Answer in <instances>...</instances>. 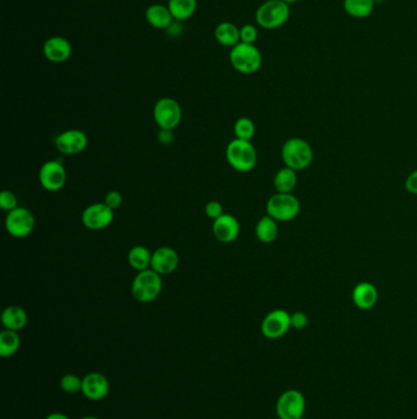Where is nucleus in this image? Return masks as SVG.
Wrapping results in <instances>:
<instances>
[{
    "mask_svg": "<svg viewBox=\"0 0 417 419\" xmlns=\"http://www.w3.org/2000/svg\"><path fill=\"white\" fill-rule=\"evenodd\" d=\"M282 160L285 167L299 172L311 166L313 150L311 145L301 138H291L282 148Z\"/></svg>",
    "mask_w": 417,
    "mask_h": 419,
    "instance_id": "obj_1",
    "label": "nucleus"
},
{
    "mask_svg": "<svg viewBox=\"0 0 417 419\" xmlns=\"http://www.w3.org/2000/svg\"><path fill=\"white\" fill-rule=\"evenodd\" d=\"M229 60L237 72L250 75L261 69L263 58L255 44L240 42L230 49Z\"/></svg>",
    "mask_w": 417,
    "mask_h": 419,
    "instance_id": "obj_2",
    "label": "nucleus"
},
{
    "mask_svg": "<svg viewBox=\"0 0 417 419\" xmlns=\"http://www.w3.org/2000/svg\"><path fill=\"white\" fill-rule=\"evenodd\" d=\"M227 161L235 171L246 173L256 167L257 151L251 141L234 138L225 150Z\"/></svg>",
    "mask_w": 417,
    "mask_h": 419,
    "instance_id": "obj_3",
    "label": "nucleus"
},
{
    "mask_svg": "<svg viewBox=\"0 0 417 419\" xmlns=\"http://www.w3.org/2000/svg\"><path fill=\"white\" fill-rule=\"evenodd\" d=\"M290 18V5L283 0H267L258 6L255 19L260 27L265 30L279 29Z\"/></svg>",
    "mask_w": 417,
    "mask_h": 419,
    "instance_id": "obj_4",
    "label": "nucleus"
},
{
    "mask_svg": "<svg viewBox=\"0 0 417 419\" xmlns=\"http://www.w3.org/2000/svg\"><path fill=\"white\" fill-rule=\"evenodd\" d=\"M161 276L152 269L138 272L131 285L133 297L140 303H151L156 300L161 295Z\"/></svg>",
    "mask_w": 417,
    "mask_h": 419,
    "instance_id": "obj_5",
    "label": "nucleus"
},
{
    "mask_svg": "<svg viewBox=\"0 0 417 419\" xmlns=\"http://www.w3.org/2000/svg\"><path fill=\"white\" fill-rule=\"evenodd\" d=\"M265 210L277 222H289L299 216L301 204L293 193H277L267 201Z\"/></svg>",
    "mask_w": 417,
    "mask_h": 419,
    "instance_id": "obj_6",
    "label": "nucleus"
},
{
    "mask_svg": "<svg viewBox=\"0 0 417 419\" xmlns=\"http://www.w3.org/2000/svg\"><path fill=\"white\" fill-rule=\"evenodd\" d=\"M183 118V110L178 101L171 97H164L157 101L153 108V120L161 129H174L180 124Z\"/></svg>",
    "mask_w": 417,
    "mask_h": 419,
    "instance_id": "obj_7",
    "label": "nucleus"
},
{
    "mask_svg": "<svg viewBox=\"0 0 417 419\" xmlns=\"http://www.w3.org/2000/svg\"><path fill=\"white\" fill-rule=\"evenodd\" d=\"M34 216L29 209L19 206L10 211L5 219V229L14 238H25L34 232Z\"/></svg>",
    "mask_w": 417,
    "mask_h": 419,
    "instance_id": "obj_8",
    "label": "nucleus"
},
{
    "mask_svg": "<svg viewBox=\"0 0 417 419\" xmlns=\"http://www.w3.org/2000/svg\"><path fill=\"white\" fill-rule=\"evenodd\" d=\"M306 401L299 390H286L277 401V415L280 419H303Z\"/></svg>",
    "mask_w": 417,
    "mask_h": 419,
    "instance_id": "obj_9",
    "label": "nucleus"
},
{
    "mask_svg": "<svg viewBox=\"0 0 417 419\" xmlns=\"http://www.w3.org/2000/svg\"><path fill=\"white\" fill-rule=\"evenodd\" d=\"M38 178L43 189L55 193V191H62L64 186L67 184V169L62 166V163L57 160L47 161L39 169Z\"/></svg>",
    "mask_w": 417,
    "mask_h": 419,
    "instance_id": "obj_10",
    "label": "nucleus"
},
{
    "mask_svg": "<svg viewBox=\"0 0 417 419\" xmlns=\"http://www.w3.org/2000/svg\"><path fill=\"white\" fill-rule=\"evenodd\" d=\"M81 219L86 228L90 231H102L110 227L113 222L114 210L105 205V202L92 204L84 210Z\"/></svg>",
    "mask_w": 417,
    "mask_h": 419,
    "instance_id": "obj_11",
    "label": "nucleus"
},
{
    "mask_svg": "<svg viewBox=\"0 0 417 419\" xmlns=\"http://www.w3.org/2000/svg\"><path fill=\"white\" fill-rule=\"evenodd\" d=\"M290 329V314L284 309L272 310L265 315L261 324L262 335L268 340L283 337Z\"/></svg>",
    "mask_w": 417,
    "mask_h": 419,
    "instance_id": "obj_12",
    "label": "nucleus"
},
{
    "mask_svg": "<svg viewBox=\"0 0 417 419\" xmlns=\"http://www.w3.org/2000/svg\"><path fill=\"white\" fill-rule=\"evenodd\" d=\"M54 143L59 153L67 156H74L85 151L88 145V138L82 130L69 129L59 134Z\"/></svg>",
    "mask_w": 417,
    "mask_h": 419,
    "instance_id": "obj_13",
    "label": "nucleus"
},
{
    "mask_svg": "<svg viewBox=\"0 0 417 419\" xmlns=\"http://www.w3.org/2000/svg\"><path fill=\"white\" fill-rule=\"evenodd\" d=\"M110 385L108 379L100 373H88L82 378V394L91 401H100L110 394Z\"/></svg>",
    "mask_w": 417,
    "mask_h": 419,
    "instance_id": "obj_14",
    "label": "nucleus"
},
{
    "mask_svg": "<svg viewBox=\"0 0 417 419\" xmlns=\"http://www.w3.org/2000/svg\"><path fill=\"white\" fill-rule=\"evenodd\" d=\"M212 232L216 239L220 243H232L237 240L240 234V224L235 216L223 214L218 219H214Z\"/></svg>",
    "mask_w": 417,
    "mask_h": 419,
    "instance_id": "obj_15",
    "label": "nucleus"
},
{
    "mask_svg": "<svg viewBox=\"0 0 417 419\" xmlns=\"http://www.w3.org/2000/svg\"><path fill=\"white\" fill-rule=\"evenodd\" d=\"M179 266V254L171 247H161L152 252L151 269L161 276L169 275Z\"/></svg>",
    "mask_w": 417,
    "mask_h": 419,
    "instance_id": "obj_16",
    "label": "nucleus"
},
{
    "mask_svg": "<svg viewBox=\"0 0 417 419\" xmlns=\"http://www.w3.org/2000/svg\"><path fill=\"white\" fill-rule=\"evenodd\" d=\"M43 54L49 62H67L72 57V43L62 36H53L43 44Z\"/></svg>",
    "mask_w": 417,
    "mask_h": 419,
    "instance_id": "obj_17",
    "label": "nucleus"
},
{
    "mask_svg": "<svg viewBox=\"0 0 417 419\" xmlns=\"http://www.w3.org/2000/svg\"><path fill=\"white\" fill-rule=\"evenodd\" d=\"M378 290L371 282L357 283L351 292V299L356 308L360 310H371L378 302Z\"/></svg>",
    "mask_w": 417,
    "mask_h": 419,
    "instance_id": "obj_18",
    "label": "nucleus"
},
{
    "mask_svg": "<svg viewBox=\"0 0 417 419\" xmlns=\"http://www.w3.org/2000/svg\"><path fill=\"white\" fill-rule=\"evenodd\" d=\"M146 20L153 29L168 30L174 22L168 6L163 4H152L146 10Z\"/></svg>",
    "mask_w": 417,
    "mask_h": 419,
    "instance_id": "obj_19",
    "label": "nucleus"
},
{
    "mask_svg": "<svg viewBox=\"0 0 417 419\" xmlns=\"http://www.w3.org/2000/svg\"><path fill=\"white\" fill-rule=\"evenodd\" d=\"M27 321H29V316L26 310L19 305L6 307L1 313V324L4 326V329L19 333L27 325Z\"/></svg>",
    "mask_w": 417,
    "mask_h": 419,
    "instance_id": "obj_20",
    "label": "nucleus"
},
{
    "mask_svg": "<svg viewBox=\"0 0 417 419\" xmlns=\"http://www.w3.org/2000/svg\"><path fill=\"white\" fill-rule=\"evenodd\" d=\"M255 233H256L257 239L261 243H273L275 242V239L278 238V234H279L278 222L268 214H265L257 222Z\"/></svg>",
    "mask_w": 417,
    "mask_h": 419,
    "instance_id": "obj_21",
    "label": "nucleus"
},
{
    "mask_svg": "<svg viewBox=\"0 0 417 419\" xmlns=\"http://www.w3.org/2000/svg\"><path fill=\"white\" fill-rule=\"evenodd\" d=\"M214 37L224 47H235L240 43V29L232 22H222L216 27Z\"/></svg>",
    "mask_w": 417,
    "mask_h": 419,
    "instance_id": "obj_22",
    "label": "nucleus"
},
{
    "mask_svg": "<svg viewBox=\"0 0 417 419\" xmlns=\"http://www.w3.org/2000/svg\"><path fill=\"white\" fill-rule=\"evenodd\" d=\"M376 0H344L343 8L354 19H366L375 10Z\"/></svg>",
    "mask_w": 417,
    "mask_h": 419,
    "instance_id": "obj_23",
    "label": "nucleus"
},
{
    "mask_svg": "<svg viewBox=\"0 0 417 419\" xmlns=\"http://www.w3.org/2000/svg\"><path fill=\"white\" fill-rule=\"evenodd\" d=\"M273 186L277 193H293L298 186V172L284 167L275 173Z\"/></svg>",
    "mask_w": 417,
    "mask_h": 419,
    "instance_id": "obj_24",
    "label": "nucleus"
},
{
    "mask_svg": "<svg viewBox=\"0 0 417 419\" xmlns=\"http://www.w3.org/2000/svg\"><path fill=\"white\" fill-rule=\"evenodd\" d=\"M168 8L178 22H183L194 16L197 10V0H169Z\"/></svg>",
    "mask_w": 417,
    "mask_h": 419,
    "instance_id": "obj_25",
    "label": "nucleus"
},
{
    "mask_svg": "<svg viewBox=\"0 0 417 419\" xmlns=\"http://www.w3.org/2000/svg\"><path fill=\"white\" fill-rule=\"evenodd\" d=\"M128 262L135 271H145L151 269L152 252L143 245H136L128 252Z\"/></svg>",
    "mask_w": 417,
    "mask_h": 419,
    "instance_id": "obj_26",
    "label": "nucleus"
},
{
    "mask_svg": "<svg viewBox=\"0 0 417 419\" xmlns=\"http://www.w3.org/2000/svg\"><path fill=\"white\" fill-rule=\"evenodd\" d=\"M21 338L18 331L4 329L0 333V356L9 358L19 351Z\"/></svg>",
    "mask_w": 417,
    "mask_h": 419,
    "instance_id": "obj_27",
    "label": "nucleus"
},
{
    "mask_svg": "<svg viewBox=\"0 0 417 419\" xmlns=\"http://www.w3.org/2000/svg\"><path fill=\"white\" fill-rule=\"evenodd\" d=\"M256 133V127L252 120L247 117H242L235 122L234 124V135L235 138L239 140H245V141H251V138L255 136Z\"/></svg>",
    "mask_w": 417,
    "mask_h": 419,
    "instance_id": "obj_28",
    "label": "nucleus"
},
{
    "mask_svg": "<svg viewBox=\"0 0 417 419\" xmlns=\"http://www.w3.org/2000/svg\"><path fill=\"white\" fill-rule=\"evenodd\" d=\"M60 387H62L64 392L70 394V395H75L77 392L82 391V379L75 375V374H65L60 379Z\"/></svg>",
    "mask_w": 417,
    "mask_h": 419,
    "instance_id": "obj_29",
    "label": "nucleus"
},
{
    "mask_svg": "<svg viewBox=\"0 0 417 419\" xmlns=\"http://www.w3.org/2000/svg\"><path fill=\"white\" fill-rule=\"evenodd\" d=\"M0 207L4 210V211H6V212H10V211H13L16 207H19L18 198H16V195H15L13 191H1V194H0Z\"/></svg>",
    "mask_w": 417,
    "mask_h": 419,
    "instance_id": "obj_30",
    "label": "nucleus"
},
{
    "mask_svg": "<svg viewBox=\"0 0 417 419\" xmlns=\"http://www.w3.org/2000/svg\"><path fill=\"white\" fill-rule=\"evenodd\" d=\"M257 37H258V31L253 25H244L240 29V42L255 44Z\"/></svg>",
    "mask_w": 417,
    "mask_h": 419,
    "instance_id": "obj_31",
    "label": "nucleus"
},
{
    "mask_svg": "<svg viewBox=\"0 0 417 419\" xmlns=\"http://www.w3.org/2000/svg\"><path fill=\"white\" fill-rule=\"evenodd\" d=\"M290 323H291V329L303 330L308 325L307 314L303 311H295L290 314Z\"/></svg>",
    "mask_w": 417,
    "mask_h": 419,
    "instance_id": "obj_32",
    "label": "nucleus"
},
{
    "mask_svg": "<svg viewBox=\"0 0 417 419\" xmlns=\"http://www.w3.org/2000/svg\"><path fill=\"white\" fill-rule=\"evenodd\" d=\"M223 210V205L219 201L212 200L207 202V205L204 207V214L214 221L224 214Z\"/></svg>",
    "mask_w": 417,
    "mask_h": 419,
    "instance_id": "obj_33",
    "label": "nucleus"
},
{
    "mask_svg": "<svg viewBox=\"0 0 417 419\" xmlns=\"http://www.w3.org/2000/svg\"><path fill=\"white\" fill-rule=\"evenodd\" d=\"M103 202L105 205L110 206V209H119L123 204V195L117 191H110V193H107Z\"/></svg>",
    "mask_w": 417,
    "mask_h": 419,
    "instance_id": "obj_34",
    "label": "nucleus"
},
{
    "mask_svg": "<svg viewBox=\"0 0 417 419\" xmlns=\"http://www.w3.org/2000/svg\"><path fill=\"white\" fill-rule=\"evenodd\" d=\"M405 188L410 194L417 195V169L411 172L405 181Z\"/></svg>",
    "mask_w": 417,
    "mask_h": 419,
    "instance_id": "obj_35",
    "label": "nucleus"
},
{
    "mask_svg": "<svg viewBox=\"0 0 417 419\" xmlns=\"http://www.w3.org/2000/svg\"><path fill=\"white\" fill-rule=\"evenodd\" d=\"M174 136L176 135L173 133V130H168V129H161L159 133L157 135L159 143H163V145H169L174 140Z\"/></svg>",
    "mask_w": 417,
    "mask_h": 419,
    "instance_id": "obj_36",
    "label": "nucleus"
},
{
    "mask_svg": "<svg viewBox=\"0 0 417 419\" xmlns=\"http://www.w3.org/2000/svg\"><path fill=\"white\" fill-rule=\"evenodd\" d=\"M46 419H70V417H67V415H64V413L54 412V413H51V415H48L47 417H46Z\"/></svg>",
    "mask_w": 417,
    "mask_h": 419,
    "instance_id": "obj_37",
    "label": "nucleus"
},
{
    "mask_svg": "<svg viewBox=\"0 0 417 419\" xmlns=\"http://www.w3.org/2000/svg\"><path fill=\"white\" fill-rule=\"evenodd\" d=\"M283 1H285V3H286V4H294V3H296V1H299V0H283Z\"/></svg>",
    "mask_w": 417,
    "mask_h": 419,
    "instance_id": "obj_38",
    "label": "nucleus"
},
{
    "mask_svg": "<svg viewBox=\"0 0 417 419\" xmlns=\"http://www.w3.org/2000/svg\"><path fill=\"white\" fill-rule=\"evenodd\" d=\"M81 419H100V418H97V417H92V415H88V417H84V418H81Z\"/></svg>",
    "mask_w": 417,
    "mask_h": 419,
    "instance_id": "obj_39",
    "label": "nucleus"
},
{
    "mask_svg": "<svg viewBox=\"0 0 417 419\" xmlns=\"http://www.w3.org/2000/svg\"><path fill=\"white\" fill-rule=\"evenodd\" d=\"M277 419H280V418H277Z\"/></svg>",
    "mask_w": 417,
    "mask_h": 419,
    "instance_id": "obj_40",
    "label": "nucleus"
}]
</instances>
